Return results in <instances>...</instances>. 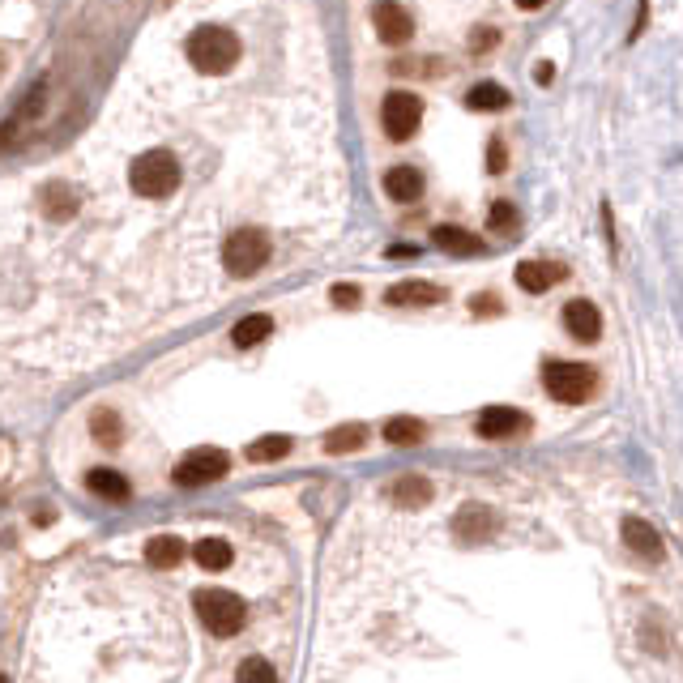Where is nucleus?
<instances>
[{
	"label": "nucleus",
	"instance_id": "obj_1",
	"mask_svg": "<svg viewBox=\"0 0 683 683\" xmlns=\"http://www.w3.org/2000/svg\"><path fill=\"white\" fill-rule=\"evenodd\" d=\"M188 65L197 73H231L240 65V39L227 26H197L188 35Z\"/></svg>",
	"mask_w": 683,
	"mask_h": 683
},
{
	"label": "nucleus",
	"instance_id": "obj_2",
	"mask_svg": "<svg viewBox=\"0 0 683 683\" xmlns=\"http://www.w3.org/2000/svg\"><path fill=\"white\" fill-rule=\"evenodd\" d=\"M129 184L137 197H150V201H163L180 188V163L171 150H146L133 163L129 171Z\"/></svg>",
	"mask_w": 683,
	"mask_h": 683
},
{
	"label": "nucleus",
	"instance_id": "obj_3",
	"mask_svg": "<svg viewBox=\"0 0 683 683\" xmlns=\"http://www.w3.org/2000/svg\"><path fill=\"white\" fill-rule=\"evenodd\" d=\"M193 607H197V619L205 628L214 632V637H235V632L244 628V619H248V607H244V598L240 594H231V590H197L193 594Z\"/></svg>",
	"mask_w": 683,
	"mask_h": 683
},
{
	"label": "nucleus",
	"instance_id": "obj_4",
	"mask_svg": "<svg viewBox=\"0 0 683 683\" xmlns=\"http://www.w3.org/2000/svg\"><path fill=\"white\" fill-rule=\"evenodd\" d=\"M543 385H547V393L555 397V402H564V406H581V402H590V397H594V389H598V372L590 368V363L555 359V363H547Z\"/></svg>",
	"mask_w": 683,
	"mask_h": 683
},
{
	"label": "nucleus",
	"instance_id": "obj_5",
	"mask_svg": "<svg viewBox=\"0 0 683 683\" xmlns=\"http://www.w3.org/2000/svg\"><path fill=\"white\" fill-rule=\"evenodd\" d=\"M269 252H274L269 235L261 227H244V231H235L231 240L222 244V269H227L231 278H252L257 269H265Z\"/></svg>",
	"mask_w": 683,
	"mask_h": 683
},
{
	"label": "nucleus",
	"instance_id": "obj_6",
	"mask_svg": "<svg viewBox=\"0 0 683 683\" xmlns=\"http://www.w3.org/2000/svg\"><path fill=\"white\" fill-rule=\"evenodd\" d=\"M380 124H385L389 141H410L423 124V103L406 90H393L385 94V107H380Z\"/></svg>",
	"mask_w": 683,
	"mask_h": 683
},
{
	"label": "nucleus",
	"instance_id": "obj_7",
	"mask_svg": "<svg viewBox=\"0 0 683 683\" xmlns=\"http://www.w3.org/2000/svg\"><path fill=\"white\" fill-rule=\"evenodd\" d=\"M227 470H231V457L222 453V449H197V453H188L184 462L176 466L171 483H180V487H205V483H218Z\"/></svg>",
	"mask_w": 683,
	"mask_h": 683
},
{
	"label": "nucleus",
	"instance_id": "obj_8",
	"mask_svg": "<svg viewBox=\"0 0 683 683\" xmlns=\"http://www.w3.org/2000/svg\"><path fill=\"white\" fill-rule=\"evenodd\" d=\"M372 26L389 47H406L410 39H415V18H410L406 5H397V0H376L372 5Z\"/></svg>",
	"mask_w": 683,
	"mask_h": 683
},
{
	"label": "nucleus",
	"instance_id": "obj_9",
	"mask_svg": "<svg viewBox=\"0 0 683 683\" xmlns=\"http://www.w3.org/2000/svg\"><path fill=\"white\" fill-rule=\"evenodd\" d=\"M453 534H457V543H466V547L483 543V538L496 534V513L483 508V504H466L462 513L453 517Z\"/></svg>",
	"mask_w": 683,
	"mask_h": 683
},
{
	"label": "nucleus",
	"instance_id": "obj_10",
	"mask_svg": "<svg viewBox=\"0 0 683 683\" xmlns=\"http://www.w3.org/2000/svg\"><path fill=\"white\" fill-rule=\"evenodd\" d=\"M564 274H568V269H564V265H551V261H521L513 278H517L521 291L543 295V291L555 287V282H564Z\"/></svg>",
	"mask_w": 683,
	"mask_h": 683
},
{
	"label": "nucleus",
	"instance_id": "obj_11",
	"mask_svg": "<svg viewBox=\"0 0 683 683\" xmlns=\"http://www.w3.org/2000/svg\"><path fill=\"white\" fill-rule=\"evenodd\" d=\"M564 329L573 333L577 342H598L602 316H598V308L590 304V299H573V304L564 308Z\"/></svg>",
	"mask_w": 683,
	"mask_h": 683
},
{
	"label": "nucleus",
	"instance_id": "obj_12",
	"mask_svg": "<svg viewBox=\"0 0 683 683\" xmlns=\"http://www.w3.org/2000/svg\"><path fill=\"white\" fill-rule=\"evenodd\" d=\"M521 427V410H513V406H487L479 419H474V432H479L483 440H504V436H513Z\"/></svg>",
	"mask_w": 683,
	"mask_h": 683
},
{
	"label": "nucleus",
	"instance_id": "obj_13",
	"mask_svg": "<svg viewBox=\"0 0 683 683\" xmlns=\"http://www.w3.org/2000/svg\"><path fill=\"white\" fill-rule=\"evenodd\" d=\"M385 299L393 308H432V304H444V291L432 287V282H397Z\"/></svg>",
	"mask_w": 683,
	"mask_h": 683
},
{
	"label": "nucleus",
	"instance_id": "obj_14",
	"mask_svg": "<svg viewBox=\"0 0 683 683\" xmlns=\"http://www.w3.org/2000/svg\"><path fill=\"white\" fill-rule=\"evenodd\" d=\"M624 543L637 555H645V560H662V534L649 526L645 517H628L624 521Z\"/></svg>",
	"mask_w": 683,
	"mask_h": 683
},
{
	"label": "nucleus",
	"instance_id": "obj_15",
	"mask_svg": "<svg viewBox=\"0 0 683 683\" xmlns=\"http://www.w3.org/2000/svg\"><path fill=\"white\" fill-rule=\"evenodd\" d=\"M86 487L94 491V496H99V500H111V504H124V500H129V479H124V474H116V470H90L86 474Z\"/></svg>",
	"mask_w": 683,
	"mask_h": 683
},
{
	"label": "nucleus",
	"instance_id": "obj_16",
	"mask_svg": "<svg viewBox=\"0 0 683 683\" xmlns=\"http://www.w3.org/2000/svg\"><path fill=\"white\" fill-rule=\"evenodd\" d=\"M193 560L205 568V573H222V568L235 564V551H231L227 538H201L193 547Z\"/></svg>",
	"mask_w": 683,
	"mask_h": 683
},
{
	"label": "nucleus",
	"instance_id": "obj_17",
	"mask_svg": "<svg viewBox=\"0 0 683 683\" xmlns=\"http://www.w3.org/2000/svg\"><path fill=\"white\" fill-rule=\"evenodd\" d=\"M385 193L393 197V201H419L423 197V176L415 167H393L389 176H385Z\"/></svg>",
	"mask_w": 683,
	"mask_h": 683
},
{
	"label": "nucleus",
	"instance_id": "obj_18",
	"mask_svg": "<svg viewBox=\"0 0 683 683\" xmlns=\"http://www.w3.org/2000/svg\"><path fill=\"white\" fill-rule=\"evenodd\" d=\"M43 210H47V218H52V222H65V218L77 214V193L69 184H60V180L47 184L43 188Z\"/></svg>",
	"mask_w": 683,
	"mask_h": 683
},
{
	"label": "nucleus",
	"instance_id": "obj_19",
	"mask_svg": "<svg viewBox=\"0 0 683 683\" xmlns=\"http://www.w3.org/2000/svg\"><path fill=\"white\" fill-rule=\"evenodd\" d=\"M432 244H440L444 252H457V257H474V252H483L479 235H470L462 227H436L432 231Z\"/></svg>",
	"mask_w": 683,
	"mask_h": 683
},
{
	"label": "nucleus",
	"instance_id": "obj_20",
	"mask_svg": "<svg viewBox=\"0 0 683 683\" xmlns=\"http://www.w3.org/2000/svg\"><path fill=\"white\" fill-rule=\"evenodd\" d=\"M184 560V543L176 534H158L146 543V564L150 568H176Z\"/></svg>",
	"mask_w": 683,
	"mask_h": 683
},
{
	"label": "nucleus",
	"instance_id": "obj_21",
	"mask_svg": "<svg viewBox=\"0 0 683 683\" xmlns=\"http://www.w3.org/2000/svg\"><path fill=\"white\" fill-rule=\"evenodd\" d=\"M269 333H274V316L252 312V316H244V321L231 329V342H235V346H261Z\"/></svg>",
	"mask_w": 683,
	"mask_h": 683
},
{
	"label": "nucleus",
	"instance_id": "obj_22",
	"mask_svg": "<svg viewBox=\"0 0 683 683\" xmlns=\"http://www.w3.org/2000/svg\"><path fill=\"white\" fill-rule=\"evenodd\" d=\"M432 500V483L419 479V474H406V479L393 483V504L397 508H423Z\"/></svg>",
	"mask_w": 683,
	"mask_h": 683
},
{
	"label": "nucleus",
	"instance_id": "obj_23",
	"mask_svg": "<svg viewBox=\"0 0 683 683\" xmlns=\"http://www.w3.org/2000/svg\"><path fill=\"white\" fill-rule=\"evenodd\" d=\"M368 444V427L363 423H342V427H333V432L325 436V449L329 453H355V449H363Z\"/></svg>",
	"mask_w": 683,
	"mask_h": 683
},
{
	"label": "nucleus",
	"instance_id": "obj_24",
	"mask_svg": "<svg viewBox=\"0 0 683 683\" xmlns=\"http://www.w3.org/2000/svg\"><path fill=\"white\" fill-rule=\"evenodd\" d=\"M466 107H470V111H504V107H513V99H508L504 86H496V82H479V86L466 94Z\"/></svg>",
	"mask_w": 683,
	"mask_h": 683
},
{
	"label": "nucleus",
	"instance_id": "obj_25",
	"mask_svg": "<svg viewBox=\"0 0 683 683\" xmlns=\"http://www.w3.org/2000/svg\"><path fill=\"white\" fill-rule=\"evenodd\" d=\"M90 432H94V440H99V444H107V449H116L120 436H124L120 415H116V410H94V415H90Z\"/></svg>",
	"mask_w": 683,
	"mask_h": 683
},
{
	"label": "nucleus",
	"instance_id": "obj_26",
	"mask_svg": "<svg viewBox=\"0 0 683 683\" xmlns=\"http://www.w3.org/2000/svg\"><path fill=\"white\" fill-rule=\"evenodd\" d=\"M291 453V436H261L257 444L248 449V462H278V457H287Z\"/></svg>",
	"mask_w": 683,
	"mask_h": 683
},
{
	"label": "nucleus",
	"instance_id": "obj_27",
	"mask_svg": "<svg viewBox=\"0 0 683 683\" xmlns=\"http://www.w3.org/2000/svg\"><path fill=\"white\" fill-rule=\"evenodd\" d=\"M423 432H427V427L419 419H393V423H385V440L389 444H419Z\"/></svg>",
	"mask_w": 683,
	"mask_h": 683
},
{
	"label": "nucleus",
	"instance_id": "obj_28",
	"mask_svg": "<svg viewBox=\"0 0 683 683\" xmlns=\"http://www.w3.org/2000/svg\"><path fill=\"white\" fill-rule=\"evenodd\" d=\"M513 222H517V205L513 201H496V205H491V227H496V231H513Z\"/></svg>",
	"mask_w": 683,
	"mask_h": 683
},
{
	"label": "nucleus",
	"instance_id": "obj_29",
	"mask_svg": "<svg viewBox=\"0 0 683 683\" xmlns=\"http://www.w3.org/2000/svg\"><path fill=\"white\" fill-rule=\"evenodd\" d=\"M235 675H240V679H261V683H274V679H278V671H274V666H265V662H257V658H252V662H244Z\"/></svg>",
	"mask_w": 683,
	"mask_h": 683
},
{
	"label": "nucleus",
	"instance_id": "obj_30",
	"mask_svg": "<svg viewBox=\"0 0 683 683\" xmlns=\"http://www.w3.org/2000/svg\"><path fill=\"white\" fill-rule=\"evenodd\" d=\"M329 299L338 308H355L359 304V287H351V282H338V287H329Z\"/></svg>",
	"mask_w": 683,
	"mask_h": 683
},
{
	"label": "nucleus",
	"instance_id": "obj_31",
	"mask_svg": "<svg viewBox=\"0 0 683 683\" xmlns=\"http://www.w3.org/2000/svg\"><path fill=\"white\" fill-rule=\"evenodd\" d=\"M470 312H474V316H496V312H500V299H496V295H474V299H470Z\"/></svg>",
	"mask_w": 683,
	"mask_h": 683
},
{
	"label": "nucleus",
	"instance_id": "obj_32",
	"mask_svg": "<svg viewBox=\"0 0 683 683\" xmlns=\"http://www.w3.org/2000/svg\"><path fill=\"white\" fill-rule=\"evenodd\" d=\"M496 39H500L496 30H474V43L470 47H474V52H491V47H496Z\"/></svg>",
	"mask_w": 683,
	"mask_h": 683
},
{
	"label": "nucleus",
	"instance_id": "obj_33",
	"mask_svg": "<svg viewBox=\"0 0 683 683\" xmlns=\"http://www.w3.org/2000/svg\"><path fill=\"white\" fill-rule=\"evenodd\" d=\"M504 141L500 137H491V171H496V176H500V171H504Z\"/></svg>",
	"mask_w": 683,
	"mask_h": 683
},
{
	"label": "nucleus",
	"instance_id": "obj_34",
	"mask_svg": "<svg viewBox=\"0 0 683 683\" xmlns=\"http://www.w3.org/2000/svg\"><path fill=\"white\" fill-rule=\"evenodd\" d=\"M551 77H555V69H551V65H547V60H543V65H538V69H534V82H538V86H551Z\"/></svg>",
	"mask_w": 683,
	"mask_h": 683
},
{
	"label": "nucleus",
	"instance_id": "obj_35",
	"mask_svg": "<svg viewBox=\"0 0 683 683\" xmlns=\"http://www.w3.org/2000/svg\"><path fill=\"white\" fill-rule=\"evenodd\" d=\"M521 9H538V5H547V0H517Z\"/></svg>",
	"mask_w": 683,
	"mask_h": 683
}]
</instances>
